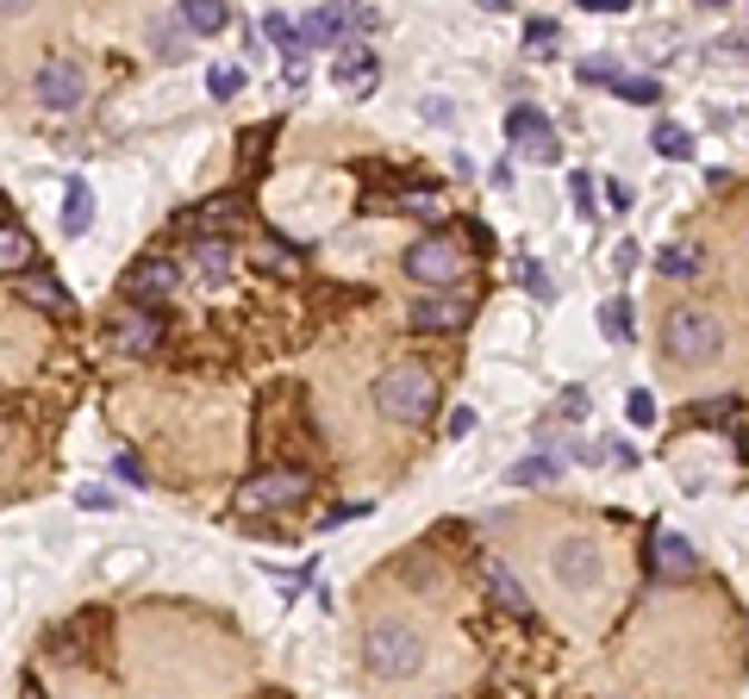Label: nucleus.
<instances>
[{
	"mask_svg": "<svg viewBox=\"0 0 749 699\" xmlns=\"http://www.w3.org/2000/svg\"><path fill=\"white\" fill-rule=\"evenodd\" d=\"M375 406H382L394 425H418V419H431V406H437V375H431L425 363H394L375 382Z\"/></svg>",
	"mask_w": 749,
	"mask_h": 699,
	"instance_id": "obj_1",
	"label": "nucleus"
},
{
	"mask_svg": "<svg viewBox=\"0 0 749 699\" xmlns=\"http://www.w3.org/2000/svg\"><path fill=\"white\" fill-rule=\"evenodd\" d=\"M662 350L681 356V363H712L725 350V318L712 306H669L662 318Z\"/></svg>",
	"mask_w": 749,
	"mask_h": 699,
	"instance_id": "obj_2",
	"label": "nucleus"
},
{
	"mask_svg": "<svg viewBox=\"0 0 749 699\" xmlns=\"http://www.w3.org/2000/svg\"><path fill=\"white\" fill-rule=\"evenodd\" d=\"M363 650H368V675H375V681H406V675L425 668V637H418L413 624H400V619L368 624Z\"/></svg>",
	"mask_w": 749,
	"mask_h": 699,
	"instance_id": "obj_3",
	"label": "nucleus"
},
{
	"mask_svg": "<svg viewBox=\"0 0 749 699\" xmlns=\"http://www.w3.org/2000/svg\"><path fill=\"white\" fill-rule=\"evenodd\" d=\"M375 32V7H306L300 13V45H363Z\"/></svg>",
	"mask_w": 749,
	"mask_h": 699,
	"instance_id": "obj_4",
	"label": "nucleus"
},
{
	"mask_svg": "<svg viewBox=\"0 0 749 699\" xmlns=\"http://www.w3.org/2000/svg\"><path fill=\"white\" fill-rule=\"evenodd\" d=\"M469 269V250H463V238H418L413 250H406V275L413 282H425V287H450L456 275Z\"/></svg>",
	"mask_w": 749,
	"mask_h": 699,
	"instance_id": "obj_5",
	"label": "nucleus"
},
{
	"mask_svg": "<svg viewBox=\"0 0 749 699\" xmlns=\"http://www.w3.org/2000/svg\"><path fill=\"white\" fill-rule=\"evenodd\" d=\"M306 488H313V481H306L300 469H263V475H250V481L238 488V512L294 506V500H306Z\"/></svg>",
	"mask_w": 749,
	"mask_h": 699,
	"instance_id": "obj_6",
	"label": "nucleus"
},
{
	"mask_svg": "<svg viewBox=\"0 0 749 699\" xmlns=\"http://www.w3.org/2000/svg\"><path fill=\"white\" fill-rule=\"evenodd\" d=\"M32 88H38V100H45L50 112H76L81 100H88V76H81L76 57H45Z\"/></svg>",
	"mask_w": 749,
	"mask_h": 699,
	"instance_id": "obj_7",
	"label": "nucleus"
},
{
	"mask_svg": "<svg viewBox=\"0 0 749 699\" xmlns=\"http://www.w3.org/2000/svg\"><path fill=\"white\" fill-rule=\"evenodd\" d=\"M176 282H181V269L169 263V256H138V263L126 269V301L157 313V301H169V294H176Z\"/></svg>",
	"mask_w": 749,
	"mask_h": 699,
	"instance_id": "obj_8",
	"label": "nucleus"
},
{
	"mask_svg": "<svg viewBox=\"0 0 749 699\" xmlns=\"http://www.w3.org/2000/svg\"><path fill=\"white\" fill-rule=\"evenodd\" d=\"M332 81L344 88V95H375V81H382V57H375V45H337Z\"/></svg>",
	"mask_w": 749,
	"mask_h": 699,
	"instance_id": "obj_9",
	"label": "nucleus"
},
{
	"mask_svg": "<svg viewBox=\"0 0 749 699\" xmlns=\"http://www.w3.org/2000/svg\"><path fill=\"white\" fill-rule=\"evenodd\" d=\"M506 138L519 144V150H531V163H556L562 157L556 131H550V119H543L538 107H512L506 112Z\"/></svg>",
	"mask_w": 749,
	"mask_h": 699,
	"instance_id": "obj_10",
	"label": "nucleus"
},
{
	"mask_svg": "<svg viewBox=\"0 0 749 699\" xmlns=\"http://www.w3.org/2000/svg\"><path fill=\"white\" fill-rule=\"evenodd\" d=\"M413 332H431V337H450V332H463L469 318H475V306L456 301V294H425V301H413Z\"/></svg>",
	"mask_w": 749,
	"mask_h": 699,
	"instance_id": "obj_11",
	"label": "nucleus"
},
{
	"mask_svg": "<svg viewBox=\"0 0 749 699\" xmlns=\"http://www.w3.org/2000/svg\"><path fill=\"white\" fill-rule=\"evenodd\" d=\"M112 344H119V356H157L162 350V318L150 313V306H126L119 325H112Z\"/></svg>",
	"mask_w": 749,
	"mask_h": 699,
	"instance_id": "obj_12",
	"label": "nucleus"
},
{
	"mask_svg": "<svg viewBox=\"0 0 749 699\" xmlns=\"http://www.w3.org/2000/svg\"><path fill=\"white\" fill-rule=\"evenodd\" d=\"M481 581H487V600H494L500 612H512V619H525V612H531V593H525V581H519V574H512L500 557H487V562H481Z\"/></svg>",
	"mask_w": 749,
	"mask_h": 699,
	"instance_id": "obj_13",
	"label": "nucleus"
},
{
	"mask_svg": "<svg viewBox=\"0 0 749 699\" xmlns=\"http://www.w3.org/2000/svg\"><path fill=\"white\" fill-rule=\"evenodd\" d=\"M32 263H38L32 232L13 225V219H0V275H32Z\"/></svg>",
	"mask_w": 749,
	"mask_h": 699,
	"instance_id": "obj_14",
	"label": "nucleus"
},
{
	"mask_svg": "<svg viewBox=\"0 0 749 699\" xmlns=\"http://www.w3.org/2000/svg\"><path fill=\"white\" fill-rule=\"evenodd\" d=\"M188 225L200 232V238H231V232L244 225V200H231V194H225V200H207Z\"/></svg>",
	"mask_w": 749,
	"mask_h": 699,
	"instance_id": "obj_15",
	"label": "nucleus"
},
{
	"mask_svg": "<svg viewBox=\"0 0 749 699\" xmlns=\"http://www.w3.org/2000/svg\"><path fill=\"white\" fill-rule=\"evenodd\" d=\"M194 263L188 269L200 275V282H225V275H231V238H194Z\"/></svg>",
	"mask_w": 749,
	"mask_h": 699,
	"instance_id": "obj_16",
	"label": "nucleus"
},
{
	"mask_svg": "<svg viewBox=\"0 0 749 699\" xmlns=\"http://www.w3.org/2000/svg\"><path fill=\"white\" fill-rule=\"evenodd\" d=\"M176 19L188 26V32L213 38V32H225V26H231V7H225V0H181Z\"/></svg>",
	"mask_w": 749,
	"mask_h": 699,
	"instance_id": "obj_17",
	"label": "nucleus"
},
{
	"mask_svg": "<svg viewBox=\"0 0 749 699\" xmlns=\"http://www.w3.org/2000/svg\"><path fill=\"white\" fill-rule=\"evenodd\" d=\"M88 225H95V188L76 175V181L63 188V232L69 238H88Z\"/></svg>",
	"mask_w": 749,
	"mask_h": 699,
	"instance_id": "obj_18",
	"label": "nucleus"
},
{
	"mask_svg": "<svg viewBox=\"0 0 749 699\" xmlns=\"http://www.w3.org/2000/svg\"><path fill=\"white\" fill-rule=\"evenodd\" d=\"M693 569H700V557H693V543H687V538H656V574L687 581Z\"/></svg>",
	"mask_w": 749,
	"mask_h": 699,
	"instance_id": "obj_19",
	"label": "nucleus"
},
{
	"mask_svg": "<svg viewBox=\"0 0 749 699\" xmlns=\"http://www.w3.org/2000/svg\"><path fill=\"white\" fill-rule=\"evenodd\" d=\"M19 294L32 306H45V313H69V294H63V282H50V275H19Z\"/></svg>",
	"mask_w": 749,
	"mask_h": 699,
	"instance_id": "obj_20",
	"label": "nucleus"
},
{
	"mask_svg": "<svg viewBox=\"0 0 749 699\" xmlns=\"http://www.w3.org/2000/svg\"><path fill=\"white\" fill-rule=\"evenodd\" d=\"M556 574H562V581H581V588H588V581H600L593 550H588V543H562V550H556Z\"/></svg>",
	"mask_w": 749,
	"mask_h": 699,
	"instance_id": "obj_21",
	"label": "nucleus"
},
{
	"mask_svg": "<svg viewBox=\"0 0 749 699\" xmlns=\"http://www.w3.org/2000/svg\"><path fill=\"white\" fill-rule=\"evenodd\" d=\"M656 269L669 275V282H674V275L687 282V275H700V269H706V250H700V244H669V250L656 256Z\"/></svg>",
	"mask_w": 749,
	"mask_h": 699,
	"instance_id": "obj_22",
	"label": "nucleus"
},
{
	"mask_svg": "<svg viewBox=\"0 0 749 699\" xmlns=\"http://www.w3.org/2000/svg\"><path fill=\"white\" fill-rule=\"evenodd\" d=\"M650 144H656V157H693V131L687 126H674V119H656V131H650Z\"/></svg>",
	"mask_w": 749,
	"mask_h": 699,
	"instance_id": "obj_23",
	"label": "nucleus"
},
{
	"mask_svg": "<svg viewBox=\"0 0 749 699\" xmlns=\"http://www.w3.org/2000/svg\"><path fill=\"white\" fill-rule=\"evenodd\" d=\"M600 332H607L612 344H631V332H638V318H631V301H624V294H612V301L600 306Z\"/></svg>",
	"mask_w": 749,
	"mask_h": 699,
	"instance_id": "obj_24",
	"label": "nucleus"
},
{
	"mask_svg": "<svg viewBox=\"0 0 749 699\" xmlns=\"http://www.w3.org/2000/svg\"><path fill=\"white\" fill-rule=\"evenodd\" d=\"M263 32H269L275 45L287 50V63H294V57H306V45H300V26H294L287 13H263Z\"/></svg>",
	"mask_w": 749,
	"mask_h": 699,
	"instance_id": "obj_25",
	"label": "nucleus"
},
{
	"mask_svg": "<svg viewBox=\"0 0 749 699\" xmlns=\"http://www.w3.org/2000/svg\"><path fill=\"white\" fill-rule=\"evenodd\" d=\"M394 213H413V219H437V213H444V194H437V188H406Z\"/></svg>",
	"mask_w": 749,
	"mask_h": 699,
	"instance_id": "obj_26",
	"label": "nucleus"
},
{
	"mask_svg": "<svg viewBox=\"0 0 749 699\" xmlns=\"http://www.w3.org/2000/svg\"><path fill=\"white\" fill-rule=\"evenodd\" d=\"M238 88H244V69H238V63H213V69H207V95H213V100H231Z\"/></svg>",
	"mask_w": 749,
	"mask_h": 699,
	"instance_id": "obj_27",
	"label": "nucleus"
},
{
	"mask_svg": "<svg viewBox=\"0 0 749 699\" xmlns=\"http://www.w3.org/2000/svg\"><path fill=\"white\" fill-rule=\"evenodd\" d=\"M569 200H574V213H581V219H593V213H600V207H593V200H600V181L574 169L569 175Z\"/></svg>",
	"mask_w": 749,
	"mask_h": 699,
	"instance_id": "obj_28",
	"label": "nucleus"
},
{
	"mask_svg": "<svg viewBox=\"0 0 749 699\" xmlns=\"http://www.w3.org/2000/svg\"><path fill=\"white\" fill-rule=\"evenodd\" d=\"M556 469H562V462L543 450V456H531V462H512V475H506V481H519V488H525V481H550Z\"/></svg>",
	"mask_w": 749,
	"mask_h": 699,
	"instance_id": "obj_29",
	"label": "nucleus"
},
{
	"mask_svg": "<svg viewBox=\"0 0 749 699\" xmlns=\"http://www.w3.org/2000/svg\"><path fill=\"white\" fill-rule=\"evenodd\" d=\"M612 88H619L624 100H638V107H650V100L662 95V88H656V76H619V81H612Z\"/></svg>",
	"mask_w": 749,
	"mask_h": 699,
	"instance_id": "obj_30",
	"label": "nucleus"
},
{
	"mask_svg": "<svg viewBox=\"0 0 749 699\" xmlns=\"http://www.w3.org/2000/svg\"><path fill=\"white\" fill-rule=\"evenodd\" d=\"M525 45H531V50H556V19H531V26H525Z\"/></svg>",
	"mask_w": 749,
	"mask_h": 699,
	"instance_id": "obj_31",
	"label": "nucleus"
},
{
	"mask_svg": "<svg viewBox=\"0 0 749 699\" xmlns=\"http://www.w3.org/2000/svg\"><path fill=\"white\" fill-rule=\"evenodd\" d=\"M631 425H656V400H650V387H631Z\"/></svg>",
	"mask_w": 749,
	"mask_h": 699,
	"instance_id": "obj_32",
	"label": "nucleus"
},
{
	"mask_svg": "<svg viewBox=\"0 0 749 699\" xmlns=\"http://www.w3.org/2000/svg\"><path fill=\"white\" fill-rule=\"evenodd\" d=\"M519 282H525L531 294H538V301H550V275H543L538 263H531V256H525V263H519Z\"/></svg>",
	"mask_w": 749,
	"mask_h": 699,
	"instance_id": "obj_33",
	"label": "nucleus"
},
{
	"mask_svg": "<svg viewBox=\"0 0 749 699\" xmlns=\"http://www.w3.org/2000/svg\"><path fill=\"white\" fill-rule=\"evenodd\" d=\"M562 419H588V387H569L562 394Z\"/></svg>",
	"mask_w": 749,
	"mask_h": 699,
	"instance_id": "obj_34",
	"label": "nucleus"
},
{
	"mask_svg": "<svg viewBox=\"0 0 749 699\" xmlns=\"http://www.w3.org/2000/svg\"><path fill=\"white\" fill-rule=\"evenodd\" d=\"M600 194H607V207H612V213H624V207H631V188H624V181H607ZM607 207H600V213H607Z\"/></svg>",
	"mask_w": 749,
	"mask_h": 699,
	"instance_id": "obj_35",
	"label": "nucleus"
},
{
	"mask_svg": "<svg viewBox=\"0 0 749 699\" xmlns=\"http://www.w3.org/2000/svg\"><path fill=\"white\" fill-rule=\"evenodd\" d=\"M612 263H619V275H631V269H638V244L624 238V244H619V250H612Z\"/></svg>",
	"mask_w": 749,
	"mask_h": 699,
	"instance_id": "obj_36",
	"label": "nucleus"
},
{
	"mask_svg": "<svg viewBox=\"0 0 749 699\" xmlns=\"http://www.w3.org/2000/svg\"><path fill=\"white\" fill-rule=\"evenodd\" d=\"M469 431H475V413H469V406H456V413H450V437H469Z\"/></svg>",
	"mask_w": 749,
	"mask_h": 699,
	"instance_id": "obj_37",
	"label": "nucleus"
},
{
	"mask_svg": "<svg viewBox=\"0 0 749 699\" xmlns=\"http://www.w3.org/2000/svg\"><path fill=\"white\" fill-rule=\"evenodd\" d=\"M112 469H119V475H126L131 488H144V462H138V456H119V462H112Z\"/></svg>",
	"mask_w": 749,
	"mask_h": 699,
	"instance_id": "obj_38",
	"label": "nucleus"
},
{
	"mask_svg": "<svg viewBox=\"0 0 749 699\" xmlns=\"http://www.w3.org/2000/svg\"><path fill=\"white\" fill-rule=\"evenodd\" d=\"M737 450H743V462H749V431H737Z\"/></svg>",
	"mask_w": 749,
	"mask_h": 699,
	"instance_id": "obj_39",
	"label": "nucleus"
},
{
	"mask_svg": "<svg viewBox=\"0 0 749 699\" xmlns=\"http://www.w3.org/2000/svg\"><path fill=\"white\" fill-rule=\"evenodd\" d=\"M0 207H7V194H0Z\"/></svg>",
	"mask_w": 749,
	"mask_h": 699,
	"instance_id": "obj_40",
	"label": "nucleus"
}]
</instances>
